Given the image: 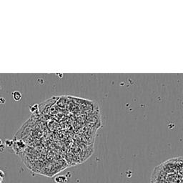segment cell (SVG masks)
<instances>
[{"instance_id": "obj_3", "label": "cell", "mask_w": 183, "mask_h": 183, "mask_svg": "<svg viewBox=\"0 0 183 183\" xmlns=\"http://www.w3.org/2000/svg\"><path fill=\"white\" fill-rule=\"evenodd\" d=\"M67 181V179L65 176H58L55 178V182L57 183H65Z\"/></svg>"}, {"instance_id": "obj_2", "label": "cell", "mask_w": 183, "mask_h": 183, "mask_svg": "<svg viewBox=\"0 0 183 183\" xmlns=\"http://www.w3.org/2000/svg\"><path fill=\"white\" fill-rule=\"evenodd\" d=\"M12 97L15 101H19L21 99V94L19 91H15L12 93Z\"/></svg>"}, {"instance_id": "obj_1", "label": "cell", "mask_w": 183, "mask_h": 183, "mask_svg": "<svg viewBox=\"0 0 183 183\" xmlns=\"http://www.w3.org/2000/svg\"><path fill=\"white\" fill-rule=\"evenodd\" d=\"M152 183H182V158L165 161L154 169Z\"/></svg>"}]
</instances>
